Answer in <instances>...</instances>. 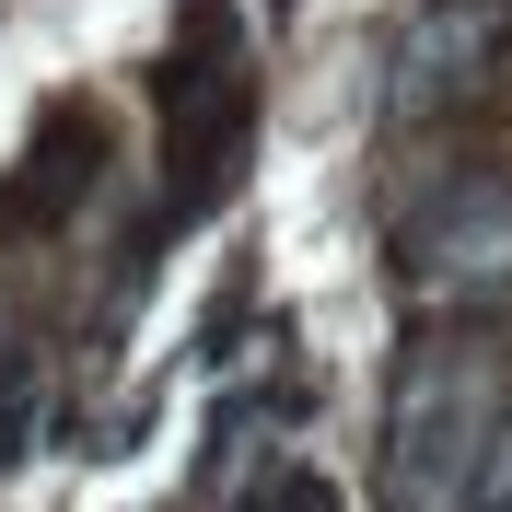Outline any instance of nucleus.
I'll return each instance as SVG.
<instances>
[{
    "label": "nucleus",
    "mask_w": 512,
    "mask_h": 512,
    "mask_svg": "<svg viewBox=\"0 0 512 512\" xmlns=\"http://www.w3.org/2000/svg\"><path fill=\"white\" fill-rule=\"evenodd\" d=\"M419 256H431V280H454V291H501V280H512V187L478 175L443 222L419 233Z\"/></svg>",
    "instance_id": "1"
}]
</instances>
